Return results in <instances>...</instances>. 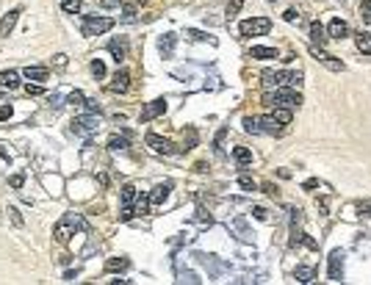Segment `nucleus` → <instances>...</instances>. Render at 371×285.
Returning a JSON list of instances; mask_svg holds the SVG:
<instances>
[{"instance_id":"nucleus-43","label":"nucleus","mask_w":371,"mask_h":285,"mask_svg":"<svg viewBox=\"0 0 371 285\" xmlns=\"http://www.w3.org/2000/svg\"><path fill=\"white\" fill-rule=\"evenodd\" d=\"M283 17H285V22H293V19L299 17V11H296V9H288V11L283 14Z\"/></svg>"},{"instance_id":"nucleus-38","label":"nucleus","mask_w":371,"mask_h":285,"mask_svg":"<svg viewBox=\"0 0 371 285\" xmlns=\"http://www.w3.org/2000/svg\"><path fill=\"white\" fill-rule=\"evenodd\" d=\"M244 6V0H233V3H230V6H227V17L233 19L235 14H238V9H241Z\"/></svg>"},{"instance_id":"nucleus-12","label":"nucleus","mask_w":371,"mask_h":285,"mask_svg":"<svg viewBox=\"0 0 371 285\" xmlns=\"http://www.w3.org/2000/svg\"><path fill=\"white\" fill-rule=\"evenodd\" d=\"M17 17H20V9H11L6 17L0 19V36H9L11 31H14V25H17Z\"/></svg>"},{"instance_id":"nucleus-21","label":"nucleus","mask_w":371,"mask_h":285,"mask_svg":"<svg viewBox=\"0 0 371 285\" xmlns=\"http://www.w3.org/2000/svg\"><path fill=\"white\" fill-rule=\"evenodd\" d=\"M260 133H277V130H280V122L274 119V114H272V116H260Z\"/></svg>"},{"instance_id":"nucleus-39","label":"nucleus","mask_w":371,"mask_h":285,"mask_svg":"<svg viewBox=\"0 0 371 285\" xmlns=\"http://www.w3.org/2000/svg\"><path fill=\"white\" fill-rule=\"evenodd\" d=\"M22 183H25V174H22V172L11 174V189H22Z\"/></svg>"},{"instance_id":"nucleus-13","label":"nucleus","mask_w":371,"mask_h":285,"mask_svg":"<svg viewBox=\"0 0 371 285\" xmlns=\"http://www.w3.org/2000/svg\"><path fill=\"white\" fill-rule=\"evenodd\" d=\"M128 86H130V75H128V69H119V72H117V75H114V83L108 89H111V92H128Z\"/></svg>"},{"instance_id":"nucleus-30","label":"nucleus","mask_w":371,"mask_h":285,"mask_svg":"<svg viewBox=\"0 0 371 285\" xmlns=\"http://www.w3.org/2000/svg\"><path fill=\"white\" fill-rule=\"evenodd\" d=\"M150 205H153V202H150V197H138V199H136V213H138V216L150 213Z\"/></svg>"},{"instance_id":"nucleus-33","label":"nucleus","mask_w":371,"mask_h":285,"mask_svg":"<svg viewBox=\"0 0 371 285\" xmlns=\"http://www.w3.org/2000/svg\"><path fill=\"white\" fill-rule=\"evenodd\" d=\"M92 75H95V78H105V64L100 58L92 61Z\"/></svg>"},{"instance_id":"nucleus-29","label":"nucleus","mask_w":371,"mask_h":285,"mask_svg":"<svg viewBox=\"0 0 371 285\" xmlns=\"http://www.w3.org/2000/svg\"><path fill=\"white\" fill-rule=\"evenodd\" d=\"M80 6H83V0H64V3H61V9L67 11V14H78Z\"/></svg>"},{"instance_id":"nucleus-45","label":"nucleus","mask_w":371,"mask_h":285,"mask_svg":"<svg viewBox=\"0 0 371 285\" xmlns=\"http://www.w3.org/2000/svg\"><path fill=\"white\" fill-rule=\"evenodd\" d=\"M100 6H103V9H117L119 0H100Z\"/></svg>"},{"instance_id":"nucleus-35","label":"nucleus","mask_w":371,"mask_h":285,"mask_svg":"<svg viewBox=\"0 0 371 285\" xmlns=\"http://www.w3.org/2000/svg\"><path fill=\"white\" fill-rule=\"evenodd\" d=\"M69 105H86V97H83V92H72V95L67 97Z\"/></svg>"},{"instance_id":"nucleus-23","label":"nucleus","mask_w":371,"mask_h":285,"mask_svg":"<svg viewBox=\"0 0 371 285\" xmlns=\"http://www.w3.org/2000/svg\"><path fill=\"white\" fill-rule=\"evenodd\" d=\"M233 158H235V161H238L241 166L252 164V152H250V147H235V150H233Z\"/></svg>"},{"instance_id":"nucleus-11","label":"nucleus","mask_w":371,"mask_h":285,"mask_svg":"<svg viewBox=\"0 0 371 285\" xmlns=\"http://www.w3.org/2000/svg\"><path fill=\"white\" fill-rule=\"evenodd\" d=\"M108 50H111L114 61H117V64H122V61L128 58V39H125V36H119V39H114V42L108 44Z\"/></svg>"},{"instance_id":"nucleus-25","label":"nucleus","mask_w":371,"mask_h":285,"mask_svg":"<svg viewBox=\"0 0 371 285\" xmlns=\"http://www.w3.org/2000/svg\"><path fill=\"white\" fill-rule=\"evenodd\" d=\"M108 150H114V152L128 150V138H125V136H111V138H108Z\"/></svg>"},{"instance_id":"nucleus-36","label":"nucleus","mask_w":371,"mask_h":285,"mask_svg":"<svg viewBox=\"0 0 371 285\" xmlns=\"http://www.w3.org/2000/svg\"><path fill=\"white\" fill-rule=\"evenodd\" d=\"M238 186H241L244 191H255V180H252L250 174H241V177H238Z\"/></svg>"},{"instance_id":"nucleus-27","label":"nucleus","mask_w":371,"mask_h":285,"mask_svg":"<svg viewBox=\"0 0 371 285\" xmlns=\"http://www.w3.org/2000/svg\"><path fill=\"white\" fill-rule=\"evenodd\" d=\"M274 119L280 122V125H291V119H293L291 108H277V111H274Z\"/></svg>"},{"instance_id":"nucleus-2","label":"nucleus","mask_w":371,"mask_h":285,"mask_svg":"<svg viewBox=\"0 0 371 285\" xmlns=\"http://www.w3.org/2000/svg\"><path fill=\"white\" fill-rule=\"evenodd\" d=\"M80 227H83V219H80L78 213H67V216L56 225L53 235H56V241H59V244H67L69 238L75 235V230H80Z\"/></svg>"},{"instance_id":"nucleus-9","label":"nucleus","mask_w":371,"mask_h":285,"mask_svg":"<svg viewBox=\"0 0 371 285\" xmlns=\"http://www.w3.org/2000/svg\"><path fill=\"white\" fill-rule=\"evenodd\" d=\"M341 277H344V252L335 249L330 255V280L332 283H341Z\"/></svg>"},{"instance_id":"nucleus-10","label":"nucleus","mask_w":371,"mask_h":285,"mask_svg":"<svg viewBox=\"0 0 371 285\" xmlns=\"http://www.w3.org/2000/svg\"><path fill=\"white\" fill-rule=\"evenodd\" d=\"M147 147L153 150V152H158V155H169V152H172V144H169L166 138L156 136V133H150V136H147Z\"/></svg>"},{"instance_id":"nucleus-40","label":"nucleus","mask_w":371,"mask_h":285,"mask_svg":"<svg viewBox=\"0 0 371 285\" xmlns=\"http://www.w3.org/2000/svg\"><path fill=\"white\" fill-rule=\"evenodd\" d=\"M133 216H136V210H133V208H128V205H125V208H122V213H119V222H130V219H133Z\"/></svg>"},{"instance_id":"nucleus-3","label":"nucleus","mask_w":371,"mask_h":285,"mask_svg":"<svg viewBox=\"0 0 371 285\" xmlns=\"http://www.w3.org/2000/svg\"><path fill=\"white\" fill-rule=\"evenodd\" d=\"M263 103L274 105V108H293V105L302 103V95L285 86V92H274V95H269V92H266V95H263Z\"/></svg>"},{"instance_id":"nucleus-20","label":"nucleus","mask_w":371,"mask_h":285,"mask_svg":"<svg viewBox=\"0 0 371 285\" xmlns=\"http://www.w3.org/2000/svg\"><path fill=\"white\" fill-rule=\"evenodd\" d=\"M293 277H296L299 283H313V280H316V268H311V266H296Z\"/></svg>"},{"instance_id":"nucleus-31","label":"nucleus","mask_w":371,"mask_h":285,"mask_svg":"<svg viewBox=\"0 0 371 285\" xmlns=\"http://www.w3.org/2000/svg\"><path fill=\"white\" fill-rule=\"evenodd\" d=\"M42 92H44L42 83H36V80H34V83H25V95H28V97H39Z\"/></svg>"},{"instance_id":"nucleus-41","label":"nucleus","mask_w":371,"mask_h":285,"mask_svg":"<svg viewBox=\"0 0 371 285\" xmlns=\"http://www.w3.org/2000/svg\"><path fill=\"white\" fill-rule=\"evenodd\" d=\"M186 36H189V39H194V42H202V39H208V36L202 34V31H191V28L186 31Z\"/></svg>"},{"instance_id":"nucleus-17","label":"nucleus","mask_w":371,"mask_h":285,"mask_svg":"<svg viewBox=\"0 0 371 285\" xmlns=\"http://www.w3.org/2000/svg\"><path fill=\"white\" fill-rule=\"evenodd\" d=\"M252 58H260V61H269V58H277V50L274 47H263V44H255L250 50Z\"/></svg>"},{"instance_id":"nucleus-7","label":"nucleus","mask_w":371,"mask_h":285,"mask_svg":"<svg viewBox=\"0 0 371 285\" xmlns=\"http://www.w3.org/2000/svg\"><path fill=\"white\" fill-rule=\"evenodd\" d=\"M311 56H313L316 61H321L327 69H332V72H341V69H344V61L335 58V56H330L327 50H321V47H316V44L311 47Z\"/></svg>"},{"instance_id":"nucleus-47","label":"nucleus","mask_w":371,"mask_h":285,"mask_svg":"<svg viewBox=\"0 0 371 285\" xmlns=\"http://www.w3.org/2000/svg\"><path fill=\"white\" fill-rule=\"evenodd\" d=\"M357 210H360V213H371V199H369V202H360Z\"/></svg>"},{"instance_id":"nucleus-50","label":"nucleus","mask_w":371,"mask_h":285,"mask_svg":"<svg viewBox=\"0 0 371 285\" xmlns=\"http://www.w3.org/2000/svg\"><path fill=\"white\" fill-rule=\"evenodd\" d=\"M252 213H255V219H260V222H263V219H266V210H263V208H255V210H252Z\"/></svg>"},{"instance_id":"nucleus-37","label":"nucleus","mask_w":371,"mask_h":285,"mask_svg":"<svg viewBox=\"0 0 371 285\" xmlns=\"http://www.w3.org/2000/svg\"><path fill=\"white\" fill-rule=\"evenodd\" d=\"M360 17L371 22V0H360Z\"/></svg>"},{"instance_id":"nucleus-42","label":"nucleus","mask_w":371,"mask_h":285,"mask_svg":"<svg viewBox=\"0 0 371 285\" xmlns=\"http://www.w3.org/2000/svg\"><path fill=\"white\" fill-rule=\"evenodd\" d=\"M11 119V105H0V122Z\"/></svg>"},{"instance_id":"nucleus-28","label":"nucleus","mask_w":371,"mask_h":285,"mask_svg":"<svg viewBox=\"0 0 371 285\" xmlns=\"http://www.w3.org/2000/svg\"><path fill=\"white\" fill-rule=\"evenodd\" d=\"M244 130H247V133H260L258 116H244Z\"/></svg>"},{"instance_id":"nucleus-18","label":"nucleus","mask_w":371,"mask_h":285,"mask_svg":"<svg viewBox=\"0 0 371 285\" xmlns=\"http://www.w3.org/2000/svg\"><path fill=\"white\" fill-rule=\"evenodd\" d=\"M175 42H177V36H175V34H166V36H161V39H158V50H161V56H172V50H175Z\"/></svg>"},{"instance_id":"nucleus-14","label":"nucleus","mask_w":371,"mask_h":285,"mask_svg":"<svg viewBox=\"0 0 371 285\" xmlns=\"http://www.w3.org/2000/svg\"><path fill=\"white\" fill-rule=\"evenodd\" d=\"M20 86V72L14 69H6V72H0V89H17Z\"/></svg>"},{"instance_id":"nucleus-4","label":"nucleus","mask_w":371,"mask_h":285,"mask_svg":"<svg viewBox=\"0 0 371 285\" xmlns=\"http://www.w3.org/2000/svg\"><path fill=\"white\" fill-rule=\"evenodd\" d=\"M269 28H272V19L252 17V19H244L238 25V31H241V36H263V34H269Z\"/></svg>"},{"instance_id":"nucleus-19","label":"nucleus","mask_w":371,"mask_h":285,"mask_svg":"<svg viewBox=\"0 0 371 285\" xmlns=\"http://www.w3.org/2000/svg\"><path fill=\"white\" fill-rule=\"evenodd\" d=\"M28 80H36V83H42V80H47V67H25V72H22Z\"/></svg>"},{"instance_id":"nucleus-46","label":"nucleus","mask_w":371,"mask_h":285,"mask_svg":"<svg viewBox=\"0 0 371 285\" xmlns=\"http://www.w3.org/2000/svg\"><path fill=\"white\" fill-rule=\"evenodd\" d=\"M194 141H197V133H194V130H189V141H186V150L194 147Z\"/></svg>"},{"instance_id":"nucleus-8","label":"nucleus","mask_w":371,"mask_h":285,"mask_svg":"<svg viewBox=\"0 0 371 285\" xmlns=\"http://www.w3.org/2000/svg\"><path fill=\"white\" fill-rule=\"evenodd\" d=\"M164 111H166V100L164 97H158V100H153V103H147L144 108H141V122L156 119V116H161Z\"/></svg>"},{"instance_id":"nucleus-5","label":"nucleus","mask_w":371,"mask_h":285,"mask_svg":"<svg viewBox=\"0 0 371 285\" xmlns=\"http://www.w3.org/2000/svg\"><path fill=\"white\" fill-rule=\"evenodd\" d=\"M114 28L111 17H86L83 19V36H100Z\"/></svg>"},{"instance_id":"nucleus-22","label":"nucleus","mask_w":371,"mask_h":285,"mask_svg":"<svg viewBox=\"0 0 371 285\" xmlns=\"http://www.w3.org/2000/svg\"><path fill=\"white\" fill-rule=\"evenodd\" d=\"M128 266H130L128 258H111V260H105V271H125Z\"/></svg>"},{"instance_id":"nucleus-1","label":"nucleus","mask_w":371,"mask_h":285,"mask_svg":"<svg viewBox=\"0 0 371 285\" xmlns=\"http://www.w3.org/2000/svg\"><path fill=\"white\" fill-rule=\"evenodd\" d=\"M263 83H266V86L296 89V86H302V72H299V69H296V72H272V69H266V72H263Z\"/></svg>"},{"instance_id":"nucleus-6","label":"nucleus","mask_w":371,"mask_h":285,"mask_svg":"<svg viewBox=\"0 0 371 285\" xmlns=\"http://www.w3.org/2000/svg\"><path fill=\"white\" fill-rule=\"evenodd\" d=\"M100 128V119H97V114H83V116H78V119H72V130L75 133H95V130Z\"/></svg>"},{"instance_id":"nucleus-16","label":"nucleus","mask_w":371,"mask_h":285,"mask_svg":"<svg viewBox=\"0 0 371 285\" xmlns=\"http://www.w3.org/2000/svg\"><path fill=\"white\" fill-rule=\"evenodd\" d=\"M327 34L332 36V39H344L346 34H349V25H346L344 19H332V22H330V28H327Z\"/></svg>"},{"instance_id":"nucleus-15","label":"nucleus","mask_w":371,"mask_h":285,"mask_svg":"<svg viewBox=\"0 0 371 285\" xmlns=\"http://www.w3.org/2000/svg\"><path fill=\"white\" fill-rule=\"evenodd\" d=\"M169 191H172V183H161V186H156L153 194H150V202H153V205H161V202L169 197Z\"/></svg>"},{"instance_id":"nucleus-51","label":"nucleus","mask_w":371,"mask_h":285,"mask_svg":"<svg viewBox=\"0 0 371 285\" xmlns=\"http://www.w3.org/2000/svg\"><path fill=\"white\" fill-rule=\"evenodd\" d=\"M316 186H319V180H308L302 189H305V191H311V189H316Z\"/></svg>"},{"instance_id":"nucleus-44","label":"nucleus","mask_w":371,"mask_h":285,"mask_svg":"<svg viewBox=\"0 0 371 285\" xmlns=\"http://www.w3.org/2000/svg\"><path fill=\"white\" fill-rule=\"evenodd\" d=\"M56 67H59V69L67 67V56H64V53H59V56H56Z\"/></svg>"},{"instance_id":"nucleus-49","label":"nucleus","mask_w":371,"mask_h":285,"mask_svg":"<svg viewBox=\"0 0 371 285\" xmlns=\"http://www.w3.org/2000/svg\"><path fill=\"white\" fill-rule=\"evenodd\" d=\"M263 191H266V194H272V197H277V189L272 186V183H263Z\"/></svg>"},{"instance_id":"nucleus-48","label":"nucleus","mask_w":371,"mask_h":285,"mask_svg":"<svg viewBox=\"0 0 371 285\" xmlns=\"http://www.w3.org/2000/svg\"><path fill=\"white\" fill-rule=\"evenodd\" d=\"M9 213H11V219H14V225H22V219H20L17 208H9Z\"/></svg>"},{"instance_id":"nucleus-32","label":"nucleus","mask_w":371,"mask_h":285,"mask_svg":"<svg viewBox=\"0 0 371 285\" xmlns=\"http://www.w3.org/2000/svg\"><path fill=\"white\" fill-rule=\"evenodd\" d=\"M122 19H125V22H133V19H136V6L125 3V6H122Z\"/></svg>"},{"instance_id":"nucleus-26","label":"nucleus","mask_w":371,"mask_h":285,"mask_svg":"<svg viewBox=\"0 0 371 285\" xmlns=\"http://www.w3.org/2000/svg\"><path fill=\"white\" fill-rule=\"evenodd\" d=\"M357 50L371 56V34H357Z\"/></svg>"},{"instance_id":"nucleus-24","label":"nucleus","mask_w":371,"mask_h":285,"mask_svg":"<svg viewBox=\"0 0 371 285\" xmlns=\"http://www.w3.org/2000/svg\"><path fill=\"white\" fill-rule=\"evenodd\" d=\"M311 39H313V44H316V42H319V44L327 42V36H324V28H321V22H311Z\"/></svg>"},{"instance_id":"nucleus-34","label":"nucleus","mask_w":371,"mask_h":285,"mask_svg":"<svg viewBox=\"0 0 371 285\" xmlns=\"http://www.w3.org/2000/svg\"><path fill=\"white\" fill-rule=\"evenodd\" d=\"M133 199H136V189H133V186H125V189H122V202L130 205Z\"/></svg>"}]
</instances>
